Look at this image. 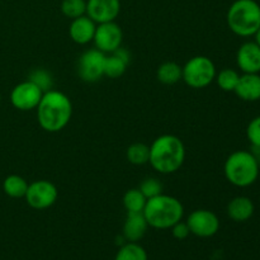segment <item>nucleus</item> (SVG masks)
<instances>
[{
  "label": "nucleus",
  "mask_w": 260,
  "mask_h": 260,
  "mask_svg": "<svg viewBox=\"0 0 260 260\" xmlns=\"http://www.w3.org/2000/svg\"><path fill=\"white\" fill-rule=\"evenodd\" d=\"M36 109L38 124L41 128L50 134L62 131L73 116V103L70 98L56 89L43 93Z\"/></svg>",
  "instance_id": "obj_1"
},
{
  "label": "nucleus",
  "mask_w": 260,
  "mask_h": 260,
  "mask_svg": "<svg viewBox=\"0 0 260 260\" xmlns=\"http://www.w3.org/2000/svg\"><path fill=\"white\" fill-rule=\"evenodd\" d=\"M185 146L175 135H161L150 145L149 164L160 174H173L185 161Z\"/></svg>",
  "instance_id": "obj_2"
},
{
  "label": "nucleus",
  "mask_w": 260,
  "mask_h": 260,
  "mask_svg": "<svg viewBox=\"0 0 260 260\" xmlns=\"http://www.w3.org/2000/svg\"><path fill=\"white\" fill-rule=\"evenodd\" d=\"M142 213L150 228L156 230H169L175 223L183 220L184 207L178 198L161 193L146 201Z\"/></svg>",
  "instance_id": "obj_3"
},
{
  "label": "nucleus",
  "mask_w": 260,
  "mask_h": 260,
  "mask_svg": "<svg viewBox=\"0 0 260 260\" xmlns=\"http://www.w3.org/2000/svg\"><path fill=\"white\" fill-rule=\"evenodd\" d=\"M226 22L234 35L251 37L260 28V5L255 0H235L229 8Z\"/></svg>",
  "instance_id": "obj_4"
},
{
  "label": "nucleus",
  "mask_w": 260,
  "mask_h": 260,
  "mask_svg": "<svg viewBox=\"0 0 260 260\" xmlns=\"http://www.w3.org/2000/svg\"><path fill=\"white\" fill-rule=\"evenodd\" d=\"M223 173L230 184L246 188L258 180L260 168L251 151L238 150L230 154L223 165Z\"/></svg>",
  "instance_id": "obj_5"
},
{
  "label": "nucleus",
  "mask_w": 260,
  "mask_h": 260,
  "mask_svg": "<svg viewBox=\"0 0 260 260\" xmlns=\"http://www.w3.org/2000/svg\"><path fill=\"white\" fill-rule=\"evenodd\" d=\"M216 65L207 56H194L182 66V80L192 89H205L215 81Z\"/></svg>",
  "instance_id": "obj_6"
},
{
  "label": "nucleus",
  "mask_w": 260,
  "mask_h": 260,
  "mask_svg": "<svg viewBox=\"0 0 260 260\" xmlns=\"http://www.w3.org/2000/svg\"><path fill=\"white\" fill-rule=\"evenodd\" d=\"M58 198L57 187L52 182L46 179L35 180L28 184L24 200L30 208L37 211L47 210L52 207Z\"/></svg>",
  "instance_id": "obj_7"
},
{
  "label": "nucleus",
  "mask_w": 260,
  "mask_h": 260,
  "mask_svg": "<svg viewBox=\"0 0 260 260\" xmlns=\"http://www.w3.org/2000/svg\"><path fill=\"white\" fill-rule=\"evenodd\" d=\"M107 55L98 48H90L81 53L78 61V75L85 83H96L104 76Z\"/></svg>",
  "instance_id": "obj_8"
},
{
  "label": "nucleus",
  "mask_w": 260,
  "mask_h": 260,
  "mask_svg": "<svg viewBox=\"0 0 260 260\" xmlns=\"http://www.w3.org/2000/svg\"><path fill=\"white\" fill-rule=\"evenodd\" d=\"M188 228H189L190 234L198 236V238H212L220 230V218L213 211L205 210H194L189 216L187 221Z\"/></svg>",
  "instance_id": "obj_9"
},
{
  "label": "nucleus",
  "mask_w": 260,
  "mask_h": 260,
  "mask_svg": "<svg viewBox=\"0 0 260 260\" xmlns=\"http://www.w3.org/2000/svg\"><path fill=\"white\" fill-rule=\"evenodd\" d=\"M42 95L43 91L35 83L27 79L12 89L10 103L18 111L29 112L37 108Z\"/></svg>",
  "instance_id": "obj_10"
},
{
  "label": "nucleus",
  "mask_w": 260,
  "mask_h": 260,
  "mask_svg": "<svg viewBox=\"0 0 260 260\" xmlns=\"http://www.w3.org/2000/svg\"><path fill=\"white\" fill-rule=\"evenodd\" d=\"M122 41H123V32H122L119 24L116 23V20L96 24L93 42L95 48H98L99 51L109 55L118 47H121Z\"/></svg>",
  "instance_id": "obj_11"
},
{
  "label": "nucleus",
  "mask_w": 260,
  "mask_h": 260,
  "mask_svg": "<svg viewBox=\"0 0 260 260\" xmlns=\"http://www.w3.org/2000/svg\"><path fill=\"white\" fill-rule=\"evenodd\" d=\"M121 13V0H86V15L96 24L114 22Z\"/></svg>",
  "instance_id": "obj_12"
},
{
  "label": "nucleus",
  "mask_w": 260,
  "mask_h": 260,
  "mask_svg": "<svg viewBox=\"0 0 260 260\" xmlns=\"http://www.w3.org/2000/svg\"><path fill=\"white\" fill-rule=\"evenodd\" d=\"M236 65L243 74L260 73V47L255 41L244 42L236 52Z\"/></svg>",
  "instance_id": "obj_13"
},
{
  "label": "nucleus",
  "mask_w": 260,
  "mask_h": 260,
  "mask_svg": "<svg viewBox=\"0 0 260 260\" xmlns=\"http://www.w3.org/2000/svg\"><path fill=\"white\" fill-rule=\"evenodd\" d=\"M95 29L96 23L85 14L71 20L70 27H69V36L74 42L84 46L93 42Z\"/></svg>",
  "instance_id": "obj_14"
},
{
  "label": "nucleus",
  "mask_w": 260,
  "mask_h": 260,
  "mask_svg": "<svg viewBox=\"0 0 260 260\" xmlns=\"http://www.w3.org/2000/svg\"><path fill=\"white\" fill-rule=\"evenodd\" d=\"M234 93L245 102H256L260 99V75L259 74H243Z\"/></svg>",
  "instance_id": "obj_15"
},
{
  "label": "nucleus",
  "mask_w": 260,
  "mask_h": 260,
  "mask_svg": "<svg viewBox=\"0 0 260 260\" xmlns=\"http://www.w3.org/2000/svg\"><path fill=\"white\" fill-rule=\"evenodd\" d=\"M149 223L145 218L144 213H127L123 223V238L129 243H137L146 234Z\"/></svg>",
  "instance_id": "obj_16"
},
{
  "label": "nucleus",
  "mask_w": 260,
  "mask_h": 260,
  "mask_svg": "<svg viewBox=\"0 0 260 260\" xmlns=\"http://www.w3.org/2000/svg\"><path fill=\"white\" fill-rule=\"evenodd\" d=\"M228 216L235 222H245V221L250 220L255 211V206L254 202L249 197L245 196H238V197L233 198L229 202L228 208Z\"/></svg>",
  "instance_id": "obj_17"
},
{
  "label": "nucleus",
  "mask_w": 260,
  "mask_h": 260,
  "mask_svg": "<svg viewBox=\"0 0 260 260\" xmlns=\"http://www.w3.org/2000/svg\"><path fill=\"white\" fill-rule=\"evenodd\" d=\"M156 78L164 85H174L182 80V66L175 61H165L157 68Z\"/></svg>",
  "instance_id": "obj_18"
},
{
  "label": "nucleus",
  "mask_w": 260,
  "mask_h": 260,
  "mask_svg": "<svg viewBox=\"0 0 260 260\" xmlns=\"http://www.w3.org/2000/svg\"><path fill=\"white\" fill-rule=\"evenodd\" d=\"M29 183L17 174L8 175L3 182V190L10 198H24Z\"/></svg>",
  "instance_id": "obj_19"
},
{
  "label": "nucleus",
  "mask_w": 260,
  "mask_h": 260,
  "mask_svg": "<svg viewBox=\"0 0 260 260\" xmlns=\"http://www.w3.org/2000/svg\"><path fill=\"white\" fill-rule=\"evenodd\" d=\"M146 201V197L142 194L139 188H131L124 193L122 202L127 213H139L144 211Z\"/></svg>",
  "instance_id": "obj_20"
},
{
  "label": "nucleus",
  "mask_w": 260,
  "mask_h": 260,
  "mask_svg": "<svg viewBox=\"0 0 260 260\" xmlns=\"http://www.w3.org/2000/svg\"><path fill=\"white\" fill-rule=\"evenodd\" d=\"M126 157L132 165L149 164L150 146L144 142H135L127 147Z\"/></svg>",
  "instance_id": "obj_21"
},
{
  "label": "nucleus",
  "mask_w": 260,
  "mask_h": 260,
  "mask_svg": "<svg viewBox=\"0 0 260 260\" xmlns=\"http://www.w3.org/2000/svg\"><path fill=\"white\" fill-rule=\"evenodd\" d=\"M114 260H147V253L140 244L126 241L117 251Z\"/></svg>",
  "instance_id": "obj_22"
},
{
  "label": "nucleus",
  "mask_w": 260,
  "mask_h": 260,
  "mask_svg": "<svg viewBox=\"0 0 260 260\" xmlns=\"http://www.w3.org/2000/svg\"><path fill=\"white\" fill-rule=\"evenodd\" d=\"M128 63L114 53L107 55L106 65H104V76L109 79H118L126 73Z\"/></svg>",
  "instance_id": "obj_23"
},
{
  "label": "nucleus",
  "mask_w": 260,
  "mask_h": 260,
  "mask_svg": "<svg viewBox=\"0 0 260 260\" xmlns=\"http://www.w3.org/2000/svg\"><path fill=\"white\" fill-rule=\"evenodd\" d=\"M240 79V74L234 69H223L220 73L216 74L215 81L218 88L223 91H234Z\"/></svg>",
  "instance_id": "obj_24"
},
{
  "label": "nucleus",
  "mask_w": 260,
  "mask_h": 260,
  "mask_svg": "<svg viewBox=\"0 0 260 260\" xmlns=\"http://www.w3.org/2000/svg\"><path fill=\"white\" fill-rule=\"evenodd\" d=\"M61 13L69 19H75L86 14V0H62Z\"/></svg>",
  "instance_id": "obj_25"
},
{
  "label": "nucleus",
  "mask_w": 260,
  "mask_h": 260,
  "mask_svg": "<svg viewBox=\"0 0 260 260\" xmlns=\"http://www.w3.org/2000/svg\"><path fill=\"white\" fill-rule=\"evenodd\" d=\"M28 80L35 83L43 93L53 89L52 75L46 69H35L33 71H30L29 76H28Z\"/></svg>",
  "instance_id": "obj_26"
},
{
  "label": "nucleus",
  "mask_w": 260,
  "mask_h": 260,
  "mask_svg": "<svg viewBox=\"0 0 260 260\" xmlns=\"http://www.w3.org/2000/svg\"><path fill=\"white\" fill-rule=\"evenodd\" d=\"M162 188H164L162 183L159 179H156V178H146L141 182L139 189L146 197V200H150V198L161 194Z\"/></svg>",
  "instance_id": "obj_27"
},
{
  "label": "nucleus",
  "mask_w": 260,
  "mask_h": 260,
  "mask_svg": "<svg viewBox=\"0 0 260 260\" xmlns=\"http://www.w3.org/2000/svg\"><path fill=\"white\" fill-rule=\"evenodd\" d=\"M246 137L251 146H260V116L249 122L246 127Z\"/></svg>",
  "instance_id": "obj_28"
},
{
  "label": "nucleus",
  "mask_w": 260,
  "mask_h": 260,
  "mask_svg": "<svg viewBox=\"0 0 260 260\" xmlns=\"http://www.w3.org/2000/svg\"><path fill=\"white\" fill-rule=\"evenodd\" d=\"M170 230H172L173 236H174L177 240H185V239L190 235V230L189 228H188V223L183 222V220L175 223Z\"/></svg>",
  "instance_id": "obj_29"
},
{
  "label": "nucleus",
  "mask_w": 260,
  "mask_h": 260,
  "mask_svg": "<svg viewBox=\"0 0 260 260\" xmlns=\"http://www.w3.org/2000/svg\"><path fill=\"white\" fill-rule=\"evenodd\" d=\"M251 154L254 155V157H255L256 162H258L260 168V146H251Z\"/></svg>",
  "instance_id": "obj_30"
},
{
  "label": "nucleus",
  "mask_w": 260,
  "mask_h": 260,
  "mask_svg": "<svg viewBox=\"0 0 260 260\" xmlns=\"http://www.w3.org/2000/svg\"><path fill=\"white\" fill-rule=\"evenodd\" d=\"M254 37H255V43L260 47V28L258 30H256L255 35H254Z\"/></svg>",
  "instance_id": "obj_31"
},
{
  "label": "nucleus",
  "mask_w": 260,
  "mask_h": 260,
  "mask_svg": "<svg viewBox=\"0 0 260 260\" xmlns=\"http://www.w3.org/2000/svg\"><path fill=\"white\" fill-rule=\"evenodd\" d=\"M0 98H2V96H0Z\"/></svg>",
  "instance_id": "obj_32"
}]
</instances>
